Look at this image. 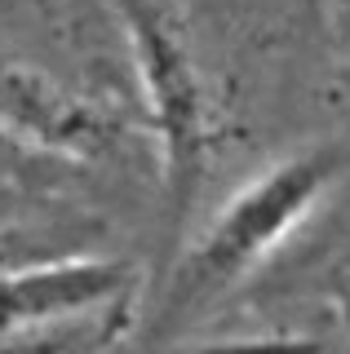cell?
Wrapping results in <instances>:
<instances>
[{
    "mask_svg": "<svg viewBox=\"0 0 350 354\" xmlns=\"http://www.w3.org/2000/svg\"><path fill=\"white\" fill-rule=\"evenodd\" d=\"M328 169H333L328 160H293L279 173H270L266 182H257L253 191L239 195L222 213V221H213L209 239L191 257L182 297L187 301H204V297L222 292L235 274H244L302 217V208L328 182Z\"/></svg>",
    "mask_w": 350,
    "mask_h": 354,
    "instance_id": "1",
    "label": "cell"
}]
</instances>
